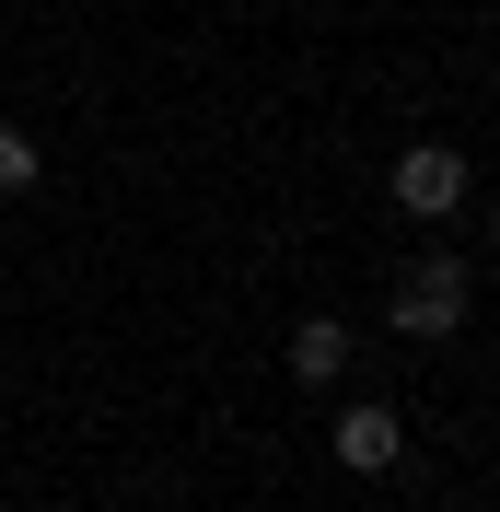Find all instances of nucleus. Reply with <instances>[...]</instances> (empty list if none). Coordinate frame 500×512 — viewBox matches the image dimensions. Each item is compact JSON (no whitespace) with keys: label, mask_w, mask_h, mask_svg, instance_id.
I'll use <instances>...</instances> for the list:
<instances>
[{"label":"nucleus","mask_w":500,"mask_h":512,"mask_svg":"<svg viewBox=\"0 0 500 512\" xmlns=\"http://www.w3.org/2000/svg\"><path fill=\"white\" fill-rule=\"evenodd\" d=\"M396 326H407V338H442V326H466V268H454V256L407 268V280H396Z\"/></svg>","instance_id":"nucleus-1"},{"label":"nucleus","mask_w":500,"mask_h":512,"mask_svg":"<svg viewBox=\"0 0 500 512\" xmlns=\"http://www.w3.org/2000/svg\"><path fill=\"white\" fill-rule=\"evenodd\" d=\"M12 187H35V140L0 117V198H12Z\"/></svg>","instance_id":"nucleus-5"},{"label":"nucleus","mask_w":500,"mask_h":512,"mask_svg":"<svg viewBox=\"0 0 500 512\" xmlns=\"http://www.w3.org/2000/svg\"><path fill=\"white\" fill-rule=\"evenodd\" d=\"M291 373H303V384H338L349 373V326L338 315H303V326H291Z\"/></svg>","instance_id":"nucleus-4"},{"label":"nucleus","mask_w":500,"mask_h":512,"mask_svg":"<svg viewBox=\"0 0 500 512\" xmlns=\"http://www.w3.org/2000/svg\"><path fill=\"white\" fill-rule=\"evenodd\" d=\"M454 198H466V163L442 152V140H431V152H407V163H396V210H419V222H442Z\"/></svg>","instance_id":"nucleus-2"},{"label":"nucleus","mask_w":500,"mask_h":512,"mask_svg":"<svg viewBox=\"0 0 500 512\" xmlns=\"http://www.w3.org/2000/svg\"><path fill=\"white\" fill-rule=\"evenodd\" d=\"M396 443H407L396 408H338V466H349V478H384V466H396Z\"/></svg>","instance_id":"nucleus-3"}]
</instances>
